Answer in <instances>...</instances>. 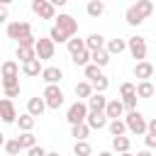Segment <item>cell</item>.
Returning <instances> with one entry per match:
<instances>
[{
  "mask_svg": "<svg viewBox=\"0 0 156 156\" xmlns=\"http://www.w3.org/2000/svg\"><path fill=\"white\" fill-rule=\"evenodd\" d=\"M95 95V90H93V83H88V80H80V83H76V98L83 102V100H90Z\"/></svg>",
  "mask_w": 156,
  "mask_h": 156,
  "instance_id": "cell-17",
  "label": "cell"
},
{
  "mask_svg": "<svg viewBox=\"0 0 156 156\" xmlns=\"http://www.w3.org/2000/svg\"><path fill=\"white\" fill-rule=\"evenodd\" d=\"M32 12L39 20H56V7L51 0H34L32 2Z\"/></svg>",
  "mask_w": 156,
  "mask_h": 156,
  "instance_id": "cell-6",
  "label": "cell"
},
{
  "mask_svg": "<svg viewBox=\"0 0 156 156\" xmlns=\"http://www.w3.org/2000/svg\"><path fill=\"white\" fill-rule=\"evenodd\" d=\"M124 124H127V129L132 132V134H136V136H146L149 134V122L144 119V115L139 112V110H134V112H127V117H124Z\"/></svg>",
  "mask_w": 156,
  "mask_h": 156,
  "instance_id": "cell-3",
  "label": "cell"
},
{
  "mask_svg": "<svg viewBox=\"0 0 156 156\" xmlns=\"http://www.w3.org/2000/svg\"><path fill=\"white\" fill-rule=\"evenodd\" d=\"M107 85H110V80L102 76V78H98V80H93V90L95 93H105L107 90Z\"/></svg>",
  "mask_w": 156,
  "mask_h": 156,
  "instance_id": "cell-37",
  "label": "cell"
},
{
  "mask_svg": "<svg viewBox=\"0 0 156 156\" xmlns=\"http://www.w3.org/2000/svg\"><path fill=\"white\" fill-rule=\"evenodd\" d=\"M105 46H107V41H105L102 34H98V32L88 34V39H85V49H88L90 54H95V51H100V49H105Z\"/></svg>",
  "mask_w": 156,
  "mask_h": 156,
  "instance_id": "cell-12",
  "label": "cell"
},
{
  "mask_svg": "<svg viewBox=\"0 0 156 156\" xmlns=\"http://www.w3.org/2000/svg\"><path fill=\"white\" fill-rule=\"evenodd\" d=\"M136 156H154L149 149H141V151H136Z\"/></svg>",
  "mask_w": 156,
  "mask_h": 156,
  "instance_id": "cell-44",
  "label": "cell"
},
{
  "mask_svg": "<svg viewBox=\"0 0 156 156\" xmlns=\"http://www.w3.org/2000/svg\"><path fill=\"white\" fill-rule=\"evenodd\" d=\"M132 139L129 136H112V151L115 154H129Z\"/></svg>",
  "mask_w": 156,
  "mask_h": 156,
  "instance_id": "cell-20",
  "label": "cell"
},
{
  "mask_svg": "<svg viewBox=\"0 0 156 156\" xmlns=\"http://www.w3.org/2000/svg\"><path fill=\"white\" fill-rule=\"evenodd\" d=\"M144 144H146V149L151 151V149H156V134H146L144 136Z\"/></svg>",
  "mask_w": 156,
  "mask_h": 156,
  "instance_id": "cell-39",
  "label": "cell"
},
{
  "mask_svg": "<svg viewBox=\"0 0 156 156\" xmlns=\"http://www.w3.org/2000/svg\"><path fill=\"white\" fill-rule=\"evenodd\" d=\"M151 12H154V2H151V0H136L134 5H129V7H127L124 17H127V24L139 27V24H141Z\"/></svg>",
  "mask_w": 156,
  "mask_h": 156,
  "instance_id": "cell-2",
  "label": "cell"
},
{
  "mask_svg": "<svg viewBox=\"0 0 156 156\" xmlns=\"http://www.w3.org/2000/svg\"><path fill=\"white\" fill-rule=\"evenodd\" d=\"M136 95L139 98H154L156 95V85L151 83V80H144V83H136Z\"/></svg>",
  "mask_w": 156,
  "mask_h": 156,
  "instance_id": "cell-22",
  "label": "cell"
},
{
  "mask_svg": "<svg viewBox=\"0 0 156 156\" xmlns=\"http://www.w3.org/2000/svg\"><path fill=\"white\" fill-rule=\"evenodd\" d=\"M54 51H56L54 41L49 37H39V41H37V58L39 61H49V58H54Z\"/></svg>",
  "mask_w": 156,
  "mask_h": 156,
  "instance_id": "cell-9",
  "label": "cell"
},
{
  "mask_svg": "<svg viewBox=\"0 0 156 156\" xmlns=\"http://www.w3.org/2000/svg\"><path fill=\"white\" fill-rule=\"evenodd\" d=\"M17 58H20L22 63H27V61H32V58H37V49H27V46H17Z\"/></svg>",
  "mask_w": 156,
  "mask_h": 156,
  "instance_id": "cell-30",
  "label": "cell"
},
{
  "mask_svg": "<svg viewBox=\"0 0 156 156\" xmlns=\"http://www.w3.org/2000/svg\"><path fill=\"white\" fill-rule=\"evenodd\" d=\"M119 95H122V100L136 95V85H134V83H122V85H119Z\"/></svg>",
  "mask_w": 156,
  "mask_h": 156,
  "instance_id": "cell-36",
  "label": "cell"
},
{
  "mask_svg": "<svg viewBox=\"0 0 156 156\" xmlns=\"http://www.w3.org/2000/svg\"><path fill=\"white\" fill-rule=\"evenodd\" d=\"M17 127H20L22 134H24V132H32V129H34V117H32L29 112L20 115V117H17Z\"/></svg>",
  "mask_w": 156,
  "mask_h": 156,
  "instance_id": "cell-24",
  "label": "cell"
},
{
  "mask_svg": "<svg viewBox=\"0 0 156 156\" xmlns=\"http://www.w3.org/2000/svg\"><path fill=\"white\" fill-rule=\"evenodd\" d=\"M46 156H58V154H56V151H49V154H46Z\"/></svg>",
  "mask_w": 156,
  "mask_h": 156,
  "instance_id": "cell-46",
  "label": "cell"
},
{
  "mask_svg": "<svg viewBox=\"0 0 156 156\" xmlns=\"http://www.w3.org/2000/svg\"><path fill=\"white\" fill-rule=\"evenodd\" d=\"M136 100H139V95L124 98V100H122V102H124V110H127V112H134V110H136Z\"/></svg>",
  "mask_w": 156,
  "mask_h": 156,
  "instance_id": "cell-38",
  "label": "cell"
},
{
  "mask_svg": "<svg viewBox=\"0 0 156 156\" xmlns=\"http://www.w3.org/2000/svg\"><path fill=\"white\" fill-rule=\"evenodd\" d=\"M44 110H46V100H44V98H29V100H27V112H29L32 117H41Z\"/></svg>",
  "mask_w": 156,
  "mask_h": 156,
  "instance_id": "cell-15",
  "label": "cell"
},
{
  "mask_svg": "<svg viewBox=\"0 0 156 156\" xmlns=\"http://www.w3.org/2000/svg\"><path fill=\"white\" fill-rule=\"evenodd\" d=\"M107 102H110V100H107L102 93H95V95L88 100V107H90V112H105Z\"/></svg>",
  "mask_w": 156,
  "mask_h": 156,
  "instance_id": "cell-19",
  "label": "cell"
},
{
  "mask_svg": "<svg viewBox=\"0 0 156 156\" xmlns=\"http://www.w3.org/2000/svg\"><path fill=\"white\" fill-rule=\"evenodd\" d=\"M119 156H134V154H119Z\"/></svg>",
  "mask_w": 156,
  "mask_h": 156,
  "instance_id": "cell-47",
  "label": "cell"
},
{
  "mask_svg": "<svg viewBox=\"0 0 156 156\" xmlns=\"http://www.w3.org/2000/svg\"><path fill=\"white\" fill-rule=\"evenodd\" d=\"M76 34H78V22L71 15H58L56 22H54V27H51V32H49V39L54 44H63V41L68 44Z\"/></svg>",
  "mask_w": 156,
  "mask_h": 156,
  "instance_id": "cell-1",
  "label": "cell"
},
{
  "mask_svg": "<svg viewBox=\"0 0 156 156\" xmlns=\"http://www.w3.org/2000/svg\"><path fill=\"white\" fill-rule=\"evenodd\" d=\"M151 76H154V63H149V61H141V63H136V66H134V78H139V83L149 80Z\"/></svg>",
  "mask_w": 156,
  "mask_h": 156,
  "instance_id": "cell-13",
  "label": "cell"
},
{
  "mask_svg": "<svg viewBox=\"0 0 156 156\" xmlns=\"http://www.w3.org/2000/svg\"><path fill=\"white\" fill-rule=\"evenodd\" d=\"M2 149H5V154H7V156H20L22 144H20V139H7V141L2 144Z\"/></svg>",
  "mask_w": 156,
  "mask_h": 156,
  "instance_id": "cell-27",
  "label": "cell"
},
{
  "mask_svg": "<svg viewBox=\"0 0 156 156\" xmlns=\"http://www.w3.org/2000/svg\"><path fill=\"white\" fill-rule=\"evenodd\" d=\"M22 73H24V76H39V73H44L41 61H39V58H32V61L22 63Z\"/></svg>",
  "mask_w": 156,
  "mask_h": 156,
  "instance_id": "cell-21",
  "label": "cell"
},
{
  "mask_svg": "<svg viewBox=\"0 0 156 156\" xmlns=\"http://www.w3.org/2000/svg\"><path fill=\"white\" fill-rule=\"evenodd\" d=\"M88 115H90V107H88V102H80V100H76V102L68 107V112H66V119H68V124H71V127H76V124H85Z\"/></svg>",
  "mask_w": 156,
  "mask_h": 156,
  "instance_id": "cell-4",
  "label": "cell"
},
{
  "mask_svg": "<svg viewBox=\"0 0 156 156\" xmlns=\"http://www.w3.org/2000/svg\"><path fill=\"white\" fill-rule=\"evenodd\" d=\"M46 154H49V151H46V149H41V146H34V149H29V151H27V156H46Z\"/></svg>",
  "mask_w": 156,
  "mask_h": 156,
  "instance_id": "cell-41",
  "label": "cell"
},
{
  "mask_svg": "<svg viewBox=\"0 0 156 156\" xmlns=\"http://www.w3.org/2000/svg\"><path fill=\"white\" fill-rule=\"evenodd\" d=\"M2 80H20V63L17 61H2Z\"/></svg>",
  "mask_w": 156,
  "mask_h": 156,
  "instance_id": "cell-11",
  "label": "cell"
},
{
  "mask_svg": "<svg viewBox=\"0 0 156 156\" xmlns=\"http://www.w3.org/2000/svg\"><path fill=\"white\" fill-rule=\"evenodd\" d=\"M73 154H76V156H90V154H93V146H90L88 141H76Z\"/></svg>",
  "mask_w": 156,
  "mask_h": 156,
  "instance_id": "cell-34",
  "label": "cell"
},
{
  "mask_svg": "<svg viewBox=\"0 0 156 156\" xmlns=\"http://www.w3.org/2000/svg\"><path fill=\"white\" fill-rule=\"evenodd\" d=\"M29 34H32V24L29 22H10L7 24V37L10 39H17V44L24 37H29Z\"/></svg>",
  "mask_w": 156,
  "mask_h": 156,
  "instance_id": "cell-8",
  "label": "cell"
},
{
  "mask_svg": "<svg viewBox=\"0 0 156 156\" xmlns=\"http://www.w3.org/2000/svg\"><path fill=\"white\" fill-rule=\"evenodd\" d=\"M107 129H110V134H112V136H124V132H127V124H124L122 119H112V122L107 124Z\"/></svg>",
  "mask_w": 156,
  "mask_h": 156,
  "instance_id": "cell-28",
  "label": "cell"
},
{
  "mask_svg": "<svg viewBox=\"0 0 156 156\" xmlns=\"http://www.w3.org/2000/svg\"><path fill=\"white\" fill-rule=\"evenodd\" d=\"M17 139H20V144H22V149H27V151L37 146V136H34L32 132H24V134H20Z\"/></svg>",
  "mask_w": 156,
  "mask_h": 156,
  "instance_id": "cell-31",
  "label": "cell"
},
{
  "mask_svg": "<svg viewBox=\"0 0 156 156\" xmlns=\"http://www.w3.org/2000/svg\"><path fill=\"white\" fill-rule=\"evenodd\" d=\"M71 134L76 136V141H88L90 127H88V124H76V127H71Z\"/></svg>",
  "mask_w": 156,
  "mask_h": 156,
  "instance_id": "cell-26",
  "label": "cell"
},
{
  "mask_svg": "<svg viewBox=\"0 0 156 156\" xmlns=\"http://www.w3.org/2000/svg\"><path fill=\"white\" fill-rule=\"evenodd\" d=\"M66 46H68V51H71V56H73V54H78V51H83V49H85V39H78V37H73V39H71Z\"/></svg>",
  "mask_w": 156,
  "mask_h": 156,
  "instance_id": "cell-35",
  "label": "cell"
},
{
  "mask_svg": "<svg viewBox=\"0 0 156 156\" xmlns=\"http://www.w3.org/2000/svg\"><path fill=\"white\" fill-rule=\"evenodd\" d=\"M41 98L46 100V107H49V110H58V107L63 105V90H61L58 85H46Z\"/></svg>",
  "mask_w": 156,
  "mask_h": 156,
  "instance_id": "cell-7",
  "label": "cell"
},
{
  "mask_svg": "<svg viewBox=\"0 0 156 156\" xmlns=\"http://www.w3.org/2000/svg\"><path fill=\"white\" fill-rule=\"evenodd\" d=\"M0 117H2V122H5V124L17 122V112H15L12 100H7V98H2V100H0Z\"/></svg>",
  "mask_w": 156,
  "mask_h": 156,
  "instance_id": "cell-10",
  "label": "cell"
},
{
  "mask_svg": "<svg viewBox=\"0 0 156 156\" xmlns=\"http://www.w3.org/2000/svg\"><path fill=\"white\" fill-rule=\"evenodd\" d=\"M83 71H85V78H90V83H93V80H98V78H102V68H100V66H95V63L85 66Z\"/></svg>",
  "mask_w": 156,
  "mask_h": 156,
  "instance_id": "cell-33",
  "label": "cell"
},
{
  "mask_svg": "<svg viewBox=\"0 0 156 156\" xmlns=\"http://www.w3.org/2000/svg\"><path fill=\"white\" fill-rule=\"evenodd\" d=\"M93 63H95V66H100V68H102V66H107V63H110V54H107V49L95 51V54H93Z\"/></svg>",
  "mask_w": 156,
  "mask_h": 156,
  "instance_id": "cell-32",
  "label": "cell"
},
{
  "mask_svg": "<svg viewBox=\"0 0 156 156\" xmlns=\"http://www.w3.org/2000/svg\"><path fill=\"white\" fill-rule=\"evenodd\" d=\"M76 66H90V61H93V54L88 51V49H83V51H78V54H73V58H71Z\"/></svg>",
  "mask_w": 156,
  "mask_h": 156,
  "instance_id": "cell-25",
  "label": "cell"
},
{
  "mask_svg": "<svg viewBox=\"0 0 156 156\" xmlns=\"http://www.w3.org/2000/svg\"><path fill=\"white\" fill-rule=\"evenodd\" d=\"M105 49H107V54H110V56H119V54L127 49V41H124V39H110Z\"/></svg>",
  "mask_w": 156,
  "mask_h": 156,
  "instance_id": "cell-23",
  "label": "cell"
},
{
  "mask_svg": "<svg viewBox=\"0 0 156 156\" xmlns=\"http://www.w3.org/2000/svg\"><path fill=\"white\" fill-rule=\"evenodd\" d=\"M85 10H88V15H90V17H100V15L105 12V2H100V0H90Z\"/></svg>",
  "mask_w": 156,
  "mask_h": 156,
  "instance_id": "cell-29",
  "label": "cell"
},
{
  "mask_svg": "<svg viewBox=\"0 0 156 156\" xmlns=\"http://www.w3.org/2000/svg\"><path fill=\"white\" fill-rule=\"evenodd\" d=\"M85 124H88L90 129H105L110 122H107V115H105V112H90L88 119H85Z\"/></svg>",
  "mask_w": 156,
  "mask_h": 156,
  "instance_id": "cell-16",
  "label": "cell"
},
{
  "mask_svg": "<svg viewBox=\"0 0 156 156\" xmlns=\"http://www.w3.org/2000/svg\"><path fill=\"white\" fill-rule=\"evenodd\" d=\"M149 134H156V117L149 119Z\"/></svg>",
  "mask_w": 156,
  "mask_h": 156,
  "instance_id": "cell-43",
  "label": "cell"
},
{
  "mask_svg": "<svg viewBox=\"0 0 156 156\" xmlns=\"http://www.w3.org/2000/svg\"><path fill=\"white\" fill-rule=\"evenodd\" d=\"M127 49H129L132 58H136V63L146 61V39L144 37H129L127 39Z\"/></svg>",
  "mask_w": 156,
  "mask_h": 156,
  "instance_id": "cell-5",
  "label": "cell"
},
{
  "mask_svg": "<svg viewBox=\"0 0 156 156\" xmlns=\"http://www.w3.org/2000/svg\"><path fill=\"white\" fill-rule=\"evenodd\" d=\"M41 78H44V83H46V85H58V80L63 78V71H61V68H56V66H46V68H44V73H41Z\"/></svg>",
  "mask_w": 156,
  "mask_h": 156,
  "instance_id": "cell-14",
  "label": "cell"
},
{
  "mask_svg": "<svg viewBox=\"0 0 156 156\" xmlns=\"http://www.w3.org/2000/svg\"><path fill=\"white\" fill-rule=\"evenodd\" d=\"M5 20H7V5L0 7V22H5Z\"/></svg>",
  "mask_w": 156,
  "mask_h": 156,
  "instance_id": "cell-42",
  "label": "cell"
},
{
  "mask_svg": "<svg viewBox=\"0 0 156 156\" xmlns=\"http://www.w3.org/2000/svg\"><path fill=\"white\" fill-rule=\"evenodd\" d=\"M122 112H124V102H122V100H110L107 107H105V115L110 117V122H112V119H119Z\"/></svg>",
  "mask_w": 156,
  "mask_h": 156,
  "instance_id": "cell-18",
  "label": "cell"
},
{
  "mask_svg": "<svg viewBox=\"0 0 156 156\" xmlns=\"http://www.w3.org/2000/svg\"><path fill=\"white\" fill-rule=\"evenodd\" d=\"M20 95V85H15V88H5V98L7 100H12V98H17Z\"/></svg>",
  "mask_w": 156,
  "mask_h": 156,
  "instance_id": "cell-40",
  "label": "cell"
},
{
  "mask_svg": "<svg viewBox=\"0 0 156 156\" xmlns=\"http://www.w3.org/2000/svg\"><path fill=\"white\" fill-rule=\"evenodd\" d=\"M98 156H112V151H100Z\"/></svg>",
  "mask_w": 156,
  "mask_h": 156,
  "instance_id": "cell-45",
  "label": "cell"
}]
</instances>
